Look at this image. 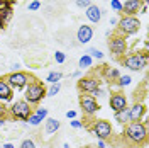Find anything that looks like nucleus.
I'll use <instances>...</instances> for the list:
<instances>
[{"label": "nucleus", "instance_id": "obj_8", "mask_svg": "<svg viewBox=\"0 0 149 148\" xmlns=\"http://www.w3.org/2000/svg\"><path fill=\"white\" fill-rule=\"evenodd\" d=\"M92 133L97 136V140H109L112 136V124L109 123V121H105V119H97V121H93V124H92Z\"/></svg>", "mask_w": 149, "mask_h": 148}, {"label": "nucleus", "instance_id": "obj_19", "mask_svg": "<svg viewBox=\"0 0 149 148\" xmlns=\"http://www.w3.org/2000/svg\"><path fill=\"white\" fill-rule=\"evenodd\" d=\"M115 121L119 123V124H127L129 123V114H127V109H124V111H119L115 112Z\"/></svg>", "mask_w": 149, "mask_h": 148}, {"label": "nucleus", "instance_id": "obj_26", "mask_svg": "<svg viewBox=\"0 0 149 148\" xmlns=\"http://www.w3.org/2000/svg\"><path fill=\"white\" fill-rule=\"evenodd\" d=\"M20 148H36V141L32 138H26L20 141Z\"/></svg>", "mask_w": 149, "mask_h": 148}, {"label": "nucleus", "instance_id": "obj_14", "mask_svg": "<svg viewBox=\"0 0 149 148\" xmlns=\"http://www.w3.org/2000/svg\"><path fill=\"white\" fill-rule=\"evenodd\" d=\"M93 37V27L92 26H80L78 31H76V39H78V43H81V44H86V43H90Z\"/></svg>", "mask_w": 149, "mask_h": 148}, {"label": "nucleus", "instance_id": "obj_38", "mask_svg": "<svg viewBox=\"0 0 149 148\" xmlns=\"http://www.w3.org/2000/svg\"><path fill=\"white\" fill-rule=\"evenodd\" d=\"M97 147L98 148H105V141H103V140H98V141H97Z\"/></svg>", "mask_w": 149, "mask_h": 148}, {"label": "nucleus", "instance_id": "obj_24", "mask_svg": "<svg viewBox=\"0 0 149 148\" xmlns=\"http://www.w3.org/2000/svg\"><path fill=\"white\" fill-rule=\"evenodd\" d=\"M27 121H29V124H31V126H39V124L42 123V119L37 116L36 112H32V114H31V116L27 118Z\"/></svg>", "mask_w": 149, "mask_h": 148}, {"label": "nucleus", "instance_id": "obj_36", "mask_svg": "<svg viewBox=\"0 0 149 148\" xmlns=\"http://www.w3.org/2000/svg\"><path fill=\"white\" fill-rule=\"evenodd\" d=\"M14 0H0V7H12Z\"/></svg>", "mask_w": 149, "mask_h": 148}, {"label": "nucleus", "instance_id": "obj_16", "mask_svg": "<svg viewBox=\"0 0 149 148\" xmlns=\"http://www.w3.org/2000/svg\"><path fill=\"white\" fill-rule=\"evenodd\" d=\"M86 12H85V16H86V19L90 20V22H93V24H98L100 20H102V9L100 7H97V5H90L88 9H85Z\"/></svg>", "mask_w": 149, "mask_h": 148}, {"label": "nucleus", "instance_id": "obj_39", "mask_svg": "<svg viewBox=\"0 0 149 148\" xmlns=\"http://www.w3.org/2000/svg\"><path fill=\"white\" fill-rule=\"evenodd\" d=\"M73 77H74V78H80V77H81V72H80V70H78V72H74Z\"/></svg>", "mask_w": 149, "mask_h": 148}, {"label": "nucleus", "instance_id": "obj_6", "mask_svg": "<svg viewBox=\"0 0 149 148\" xmlns=\"http://www.w3.org/2000/svg\"><path fill=\"white\" fill-rule=\"evenodd\" d=\"M9 114L12 116V118L27 121V118L32 114V107H31V104H27L24 99H20V101H15L9 107Z\"/></svg>", "mask_w": 149, "mask_h": 148}, {"label": "nucleus", "instance_id": "obj_30", "mask_svg": "<svg viewBox=\"0 0 149 148\" xmlns=\"http://www.w3.org/2000/svg\"><path fill=\"white\" fill-rule=\"evenodd\" d=\"M76 5L80 9H88L92 5V0H76Z\"/></svg>", "mask_w": 149, "mask_h": 148}, {"label": "nucleus", "instance_id": "obj_22", "mask_svg": "<svg viewBox=\"0 0 149 148\" xmlns=\"http://www.w3.org/2000/svg\"><path fill=\"white\" fill-rule=\"evenodd\" d=\"M59 90H61V83H51V87L46 90V97H54L56 94H59Z\"/></svg>", "mask_w": 149, "mask_h": 148}, {"label": "nucleus", "instance_id": "obj_2", "mask_svg": "<svg viewBox=\"0 0 149 148\" xmlns=\"http://www.w3.org/2000/svg\"><path fill=\"white\" fill-rule=\"evenodd\" d=\"M46 97V87L42 85V82L39 80H31V82L26 85V92H24V101L34 106V104H39Z\"/></svg>", "mask_w": 149, "mask_h": 148}, {"label": "nucleus", "instance_id": "obj_12", "mask_svg": "<svg viewBox=\"0 0 149 148\" xmlns=\"http://www.w3.org/2000/svg\"><path fill=\"white\" fill-rule=\"evenodd\" d=\"M127 114H129V123H132V121H141V118L146 114V106L142 102H136L130 107H127Z\"/></svg>", "mask_w": 149, "mask_h": 148}, {"label": "nucleus", "instance_id": "obj_4", "mask_svg": "<svg viewBox=\"0 0 149 148\" xmlns=\"http://www.w3.org/2000/svg\"><path fill=\"white\" fill-rule=\"evenodd\" d=\"M141 29V22L137 17H132V16H124L119 19L117 22V31L120 36H130V34H136Z\"/></svg>", "mask_w": 149, "mask_h": 148}, {"label": "nucleus", "instance_id": "obj_9", "mask_svg": "<svg viewBox=\"0 0 149 148\" xmlns=\"http://www.w3.org/2000/svg\"><path fill=\"white\" fill-rule=\"evenodd\" d=\"M80 107H81V112L85 116H93L100 111V106H98V101L92 97L90 94H81L80 95Z\"/></svg>", "mask_w": 149, "mask_h": 148}, {"label": "nucleus", "instance_id": "obj_3", "mask_svg": "<svg viewBox=\"0 0 149 148\" xmlns=\"http://www.w3.org/2000/svg\"><path fill=\"white\" fill-rule=\"evenodd\" d=\"M122 65L129 68L130 72H141L148 66V53H132L122 58Z\"/></svg>", "mask_w": 149, "mask_h": 148}, {"label": "nucleus", "instance_id": "obj_31", "mask_svg": "<svg viewBox=\"0 0 149 148\" xmlns=\"http://www.w3.org/2000/svg\"><path fill=\"white\" fill-rule=\"evenodd\" d=\"M54 60H56V63H65V61H66L65 53H61V51H56V53H54Z\"/></svg>", "mask_w": 149, "mask_h": 148}, {"label": "nucleus", "instance_id": "obj_42", "mask_svg": "<svg viewBox=\"0 0 149 148\" xmlns=\"http://www.w3.org/2000/svg\"><path fill=\"white\" fill-rule=\"evenodd\" d=\"M3 123H5V119H0V128L3 126Z\"/></svg>", "mask_w": 149, "mask_h": 148}, {"label": "nucleus", "instance_id": "obj_17", "mask_svg": "<svg viewBox=\"0 0 149 148\" xmlns=\"http://www.w3.org/2000/svg\"><path fill=\"white\" fill-rule=\"evenodd\" d=\"M46 124H44V131H46V135H54L56 131L61 128V123L54 118H46Z\"/></svg>", "mask_w": 149, "mask_h": 148}, {"label": "nucleus", "instance_id": "obj_28", "mask_svg": "<svg viewBox=\"0 0 149 148\" xmlns=\"http://www.w3.org/2000/svg\"><path fill=\"white\" fill-rule=\"evenodd\" d=\"M7 118H9V107H5L0 102V119H7Z\"/></svg>", "mask_w": 149, "mask_h": 148}, {"label": "nucleus", "instance_id": "obj_44", "mask_svg": "<svg viewBox=\"0 0 149 148\" xmlns=\"http://www.w3.org/2000/svg\"><path fill=\"white\" fill-rule=\"evenodd\" d=\"M0 148H2V147H0Z\"/></svg>", "mask_w": 149, "mask_h": 148}, {"label": "nucleus", "instance_id": "obj_27", "mask_svg": "<svg viewBox=\"0 0 149 148\" xmlns=\"http://www.w3.org/2000/svg\"><path fill=\"white\" fill-rule=\"evenodd\" d=\"M107 75H109V78H110V80H117V78L120 77V73H119V70H117V68H110V70H107Z\"/></svg>", "mask_w": 149, "mask_h": 148}, {"label": "nucleus", "instance_id": "obj_23", "mask_svg": "<svg viewBox=\"0 0 149 148\" xmlns=\"http://www.w3.org/2000/svg\"><path fill=\"white\" fill-rule=\"evenodd\" d=\"M86 55L90 56V58H95V60H103V53L100 49H97V48H88V51H86Z\"/></svg>", "mask_w": 149, "mask_h": 148}, {"label": "nucleus", "instance_id": "obj_7", "mask_svg": "<svg viewBox=\"0 0 149 148\" xmlns=\"http://www.w3.org/2000/svg\"><path fill=\"white\" fill-rule=\"evenodd\" d=\"M109 48H110L112 55L115 58H124L125 53H127V41H125V36H120V34H113L109 41Z\"/></svg>", "mask_w": 149, "mask_h": 148}, {"label": "nucleus", "instance_id": "obj_37", "mask_svg": "<svg viewBox=\"0 0 149 148\" xmlns=\"http://www.w3.org/2000/svg\"><path fill=\"white\" fill-rule=\"evenodd\" d=\"M66 118H68V119H74V118H76V112L74 111H68L66 112Z\"/></svg>", "mask_w": 149, "mask_h": 148}, {"label": "nucleus", "instance_id": "obj_41", "mask_svg": "<svg viewBox=\"0 0 149 148\" xmlns=\"http://www.w3.org/2000/svg\"><path fill=\"white\" fill-rule=\"evenodd\" d=\"M2 148H15V147H14L12 143H5V145H3V147H2Z\"/></svg>", "mask_w": 149, "mask_h": 148}, {"label": "nucleus", "instance_id": "obj_18", "mask_svg": "<svg viewBox=\"0 0 149 148\" xmlns=\"http://www.w3.org/2000/svg\"><path fill=\"white\" fill-rule=\"evenodd\" d=\"M10 17H12V9L10 7H0V29H5Z\"/></svg>", "mask_w": 149, "mask_h": 148}, {"label": "nucleus", "instance_id": "obj_43", "mask_svg": "<svg viewBox=\"0 0 149 148\" xmlns=\"http://www.w3.org/2000/svg\"><path fill=\"white\" fill-rule=\"evenodd\" d=\"M32 2H39V0H32Z\"/></svg>", "mask_w": 149, "mask_h": 148}, {"label": "nucleus", "instance_id": "obj_32", "mask_svg": "<svg viewBox=\"0 0 149 148\" xmlns=\"http://www.w3.org/2000/svg\"><path fill=\"white\" fill-rule=\"evenodd\" d=\"M36 114H37V116H39L42 121H44V119L47 118V109H46V107H39V109L36 111Z\"/></svg>", "mask_w": 149, "mask_h": 148}, {"label": "nucleus", "instance_id": "obj_20", "mask_svg": "<svg viewBox=\"0 0 149 148\" xmlns=\"http://www.w3.org/2000/svg\"><path fill=\"white\" fill-rule=\"evenodd\" d=\"M92 63H93V60L86 55V53H85L80 60H78V66H80V70H83V68H90V66H92Z\"/></svg>", "mask_w": 149, "mask_h": 148}, {"label": "nucleus", "instance_id": "obj_10", "mask_svg": "<svg viewBox=\"0 0 149 148\" xmlns=\"http://www.w3.org/2000/svg\"><path fill=\"white\" fill-rule=\"evenodd\" d=\"M100 87V80L97 77H80L78 80V90L81 94H92Z\"/></svg>", "mask_w": 149, "mask_h": 148}, {"label": "nucleus", "instance_id": "obj_29", "mask_svg": "<svg viewBox=\"0 0 149 148\" xmlns=\"http://www.w3.org/2000/svg\"><path fill=\"white\" fill-rule=\"evenodd\" d=\"M110 7L115 12H122V4H120V0H110Z\"/></svg>", "mask_w": 149, "mask_h": 148}, {"label": "nucleus", "instance_id": "obj_34", "mask_svg": "<svg viewBox=\"0 0 149 148\" xmlns=\"http://www.w3.org/2000/svg\"><path fill=\"white\" fill-rule=\"evenodd\" d=\"M70 124H71V126H73L74 130H80V128H83V123H81V121H76V119L70 121Z\"/></svg>", "mask_w": 149, "mask_h": 148}, {"label": "nucleus", "instance_id": "obj_1", "mask_svg": "<svg viewBox=\"0 0 149 148\" xmlns=\"http://www.w3.org/2000/svg\"><path fill=\"white\" fill-rule=\"evenodd\" d=\"M124 138L127 143L134 147H142L148 140V128L142 121H132L127 123L124 128Z\"/></svg>", "mask_w": 149, "mask_h": 148}, {"label": "nucleus", "instance_id": "obj_21", "mask_svg": "<svg viewBox=\"0 0 149 148\" xmlns=\"http://www.w3.org/2000/svg\"><path fill=\"white\" fill-rule=\"evenodd\" d=\"M61 78H63V73H61V72H49L47 77H46V80L49 83H58Z\"/></svg>", "mask_w": 149, "mask_h": 148}, {"label": "nucleus", "instance_id": "obj_11", "mask_svg": "<svg viewBox=\"0 0 149 148\" xmlns=\"http://www.w3.org/2000/svg\"><path fill=\"white\" fill-rule=\"evenodd\" d=\"M110 109L113 112H119L127 109V97L122 92H115L110 95Z\"/></svg>", "mask_w": 149, "mask_h": 148}, {"label": "nucleus", "instance_id": "obj_35", "mask_svg": "<svg viewBox=\"0 0 149 148\" xmlns=\"http://www.w3.org/2000/svg\"><path fill=\"white\" fill-rule=\"evenodd\" d=\"M39 7H41V4H39V2H31V4L27 5L29 10H39Z\"/></svg>", "mask_w": 149, "mask_h": 148}, {"label": "nucleus", "instance_id": "obj_25", "mask_svg": "<svg viewBox=\"0 0 149 148\" xmlns=\"http://www.w3.org/2000/svg\"><path fill=\"white\" fill-rule=\"evenodd\" d=\"M117 80H119L117 83H119L120 87H127V85H130V82H132V78H130L129 75H120Z\"/></svg>", "mask_w": 149, "mask_h": 148}, {"label": "nucleus", "instance_id": "obj_40", "mask_svg": "<svg viewBox=\"0 0 149 148\" xmlns=\"http://www.w3.org/2000/svg\"><path fill=\"white\" fill-rule=\"evenodd\" d=\"M117 22H119V19H110V24H112V26H117Z\"/></svg>", "mask_w": 149, "mask_h": 148}, {"label": "nucleus", "instance_id": "obj_5", "mask_svg": "<svg viewBox=\"0 0 149 148\" xmlns=\"http://www.w3.org/2000/svg\"><path fill=\"white\" fill-rule=\"evenodd\" d=\"M3 78H5V82L10 85V89H12V90H22V89H26V85L31 82V77H29V73H26V72H20V70L10 72V73L5 75Z\"/></svg>", "mask_w": 149, "mask_h": 148}, {"label": "nucleus", "instance_id": "obj_13", "mask_svg": "<svg viewBox=\"0 0 149 148\" xmlns=\"http://www.w3.org/2000/svg\"><path fill=\"white\" fill-rule=\"evenodd\" d=\"M141 7H142V0H125V4H122V12L125 16L136 17V14H139Z\"/></svg>", "mask_w": 149, "mask_h": 148}, {"label": "nucleus", "instance_id": "obj_33", "mask_svg": "<svg viewBox=\"0 0 149 148\" xmlns=\"http://www.w3.org/2000/svg\"><path fill=\"white\" fill-rule=\"evenodd\" d=\"M90 95H92V97H95V99H97V97H105V90H103L102 87H98V89H97V90H93Z\"/></svg>", "mask_w": 149, "mask_h": 148}, {"label": "nucleus", "instance_id": "obj_15", "mask_svg": "<svg viewBox=\"0 0 149 148\" xmlns=\"http://www.w3.org/2000/svg\"><path fill=\"white\" fill-rule=\"evenodd\" d=\"M12 99H14V90L5 82V78H0V102L5 104V102H10Z\"/></svg>", "mask_w": 149, "mask_h": 148}]
</instances>
